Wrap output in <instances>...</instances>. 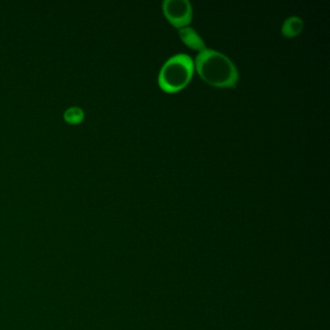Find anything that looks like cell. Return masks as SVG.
I'll list each match as a JSON object with an SVG mask.
<instances>
[{
    "mask_svg": "<svg viewBox=\"0 0 330 330\" xmlns=\"http://www.w3.org/2000/svg\"><path fill=\"white\" fill-rule=\"evenodd\" d=\"M163 11L169 22L178 28L187 26L191 23L193 8L189 0H165Z\"/></svg>",
    "mask_w": 330,
    "mask_h": 330,
    "instance_id": "3",
    "label": "cell"
},
{
    "mask_svg": "<svg viewBox=\"0 0 330 330\" xmlns=\"http://www.w3.org/2000/svg\"><path fill=\"white\" fill-rule=\"evenodd\" d=\"M195 63L186 53H177L170 57L160 70L158 81L167 92H176L191 80Z\"/></svg>",
    "mask_w": 330,
    "mask_h": 330,
    "instance_id": "2",
    "label": "cell"
},
{
    "mask_svg": "<svg viewBox=\"0 0 330 330\" xmlns=\"http://www.w3.org/2000/svg\"><path fill=\"white\" fill-rule=\"evenodd\" d=\"M178 34L180 36L183 42L192 49L198 50L200 52L207 49L203 39L191 26H184V27L179 28Z\"/></svg>",
    "mask_w": 330,
    "mask_h": 330,
    "instance_id": "4",
    "label": "cell"
},
{
    "mask_svg": "<svg viewBox=\"0 0 330 330\" xmlns=\"http://www.w3.org/2000/svg\"><path fill=\"white\" fill-rule=\"evenodd\" d=\"M196 68L201 78L217 87H235L238 80V70L226 54L212 49H204L198 54Z\"/></svg>",
    "mask_w": 330,
    "mask_h": 330,
    "instance_id": "1",
    "label": "cell"
},
{
    "mask_svg": "<svg viewBox=\"0 0 330 330\" xmlns=\"http://www.w3.org/2000/svg\"><path fill=\"white\" fill-rule=\"evenodd\" d=\"M304 26L302 18L296 16L287 17L282 25V34L287 37H294L299 34Z\"/></svg>",
    "mask_w": 330,
    "mask_h": 330,
    "instance_id": "5",
    "label": "cell"
},
{
    "mask_svg": "<svg viewBox=\"0 0 330 330\" xmlns=\"http://www.w3.org/2000/svg\"><path fill=\"white\" fill-rule=\"evenodd\" d=\"M65 120L71 124H78L84 119V112L79 108H70L64 113Z\"/></svg>",
    "mask_w": 330,
    "mask_h": 330,
    "instance_id": "6",
    "label": "cell"
}]
</instances>
